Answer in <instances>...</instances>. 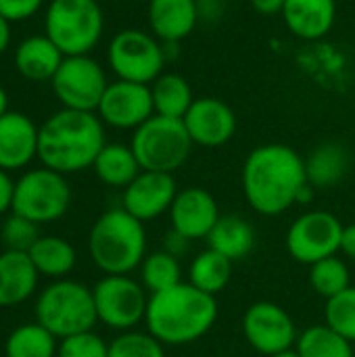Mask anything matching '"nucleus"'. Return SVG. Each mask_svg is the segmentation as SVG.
I'll return each instance as SVG.
<instances>
[{"label":"nucleus","mask_w":355,"mask_h":357,"mask_svg":"<svg viewBox=\"0 0 355 357\" xmlns=\"http://www.w3.org/2000/svg\"><path fill=\"white\" fill-rule=\"evenodd\" d=\"M243 195L259 215H280L291 209L310 184L305 159L287 144H262L253 149L241 174Z\"/></svg>","instance_id":"obj_1"},{"label":"nucleus","mask_w":355,"mask_h":357,"mask_svg":"<svg viewBox=\"0 0 355 357\" xmlns=\"http://www.w3.org/2000/svg\"><path fill=\"white\" fill-rule=\"evenodd\" d=\"M105 144V123L96 113L61 109L40 126L38 159L63 176L77 174L94 165Z\"/></svg>","instance_id":"obj_2"},{"label":"nucleus","mask_w":355,"mask_h":357,"mask_svg":"<svg viewBox=\"0 0 355 357\" xmlns=\"http://www.w3.org/2000/svg\"><path fill=\"white\" fill-rule=\"evenodd\" d=\"M220 314L218 299L180 282L167 291L149 297L144 326L165 347H182L203 339L216 324Z\"/></svg>","instance_id":"obj_3"},{"label":"nucleus","mask_w":355,"mask_h":357,"mask_svg":"<svg viewBox=\"0 0 355 357\" xmlns=\"http://www.w3.org/2000/svg\"><path fill=\"white\" fill-rule=\"evenodd\" d=\"M88 251L107 276L132 274L146 257V230L123 207L105 211L90 228Z\"/></svg>","instance_id":"obj_4"},{"label":"nucleus","mask_w":355,"mask_h":357,"mask_svg":"<svg viewBox=\"0 0 355 357\" xmlns=\"http://www.w3.org/2000/svg\"><path fill=\"white\" fill-rule=\"evenodd\" d=\"M105 31L98 0H50L44 13V33L65 56L90 54Z\"/></svg>","instance_id":"obj_5"},{"label":"nucleus","mask_w":355,"mask_h":357,"mask_svg":"<svg viewBox=\"0 0 355 357\" xmlns=\"http://www.w3.org/2000/svg\"><path fill=\"white\" fill-rule=\"evenodd\" d=\"M36 322L56 339L92 331L98 322L92 289L67 278L54 280L36 301Z\"/></svg>","instance_id":"obj_6"},{"label":"nucleus","mask_w":355,"mask_h":357,"mask_svg":"<svg viewBox=\"0 0 355 357\" xmlns=\"http://www.w3.org/2000/svg\"><path fill=\"white\" fill-rule=\"evenodd\" d=\"M130 146L144 172L174 174L188 161L195 144L182 119L153 115L134 130Z\"/></svg>","instance_id":"obj_7"},{"label":"nucleus","mask_w":355,"mask_h":357,"mask_svg":"<svg viewBox=\"0 0 355 357\" xmlns=\"http://www.w3.org/2000/svg\"><path fill=\"white\" fill-rule=\"evenodd\" d=\"M107 63L117 79L151 86L167 63L163 42L144 29L117 31L107 48Z\"/></svg>","instance_id":"obj_8"},{"label":"nucleus","mask_w":355,"mask_h":357,"mask_svg":"<svg viewBox=\"0 0 355 357\" xmlns=\"http://www.w3.org/2000/svg\"><path fill=\"white\" fill-rule=\"evenodd\" d=\"M71 205V186L67 178L54 169H29L15 182L13 213L31 220L33 224H48L61 220Z\"/></svg>","instance_id":"obj_9"},{"label":"nucleus","mask_w":355,"mask_h":357,"mask_svg":"<svg viewBox=\"0 0 355 357\" xmlns=\"http://www.w3.org/2000/svg\"><path fill=\"white\" fill-rule=\"evenodd\" d=\"M92 295L98 322L113 331H134L146 318L151 295L142 282L134 280L130 274L103 276L94 284Z\"/></svg>","instance_id":"obj_10"},{"label":"nucleus","mask_w":355,"mask_h":357,"mask_svg":"<svg viewBox=\"0 0 355 357\" xmlns=\"http://www.w3.org/2000/svg\"><path fill=\"white\" fill-rule=\"evenodd\" d=\"M109 86L103 65L90 54L65 56L50 79L52 94L63 109L96 113L100 98Z\"/></svg>","instance_id":"obj_11"},{"label":"nucleus","mask_w":355,"mask_h":357,"mask_svg":"<svg viewBox=\"0 0 355 357\" xmlns=\"http://www.w3.org/2000/svg\"><path fill=\"white\" fill-rule=\"evenodd\" d=\"M341 220L322 209L301 213L287 230L289 255L305 266H314L341 251Z\"/></svg>","instance_id":"obj_12"},{"label":"nucleus","mask_w":355,"mask_h":357,"mask_svg":"<svg viewBox=\"0 0 355 357\" xmlns=\"http://www.w3.org/2000/svg\"><path fill=\"white\" fill-rule=\"evenodd\" d=\"M243 335L249 347L270 357L295 349L299 333L285 307L272 301L251 303L243 316Z\"/></svg>","instance_id":"obj_13"},{"label":"nucleus","mask_w":355,"mask_h":357,"mask_svg":"<svg viewBox=\"0 0 355 357\" xmlns=\"http://www.w3.org/2000/svg\"><path fill=\"white\" fill-rule=\"evenodd\" d=\"M96 115L109 128L134 132L155 115L151 86L123 79L109 82L96 109Z\"/></svg>","instance_id":"obj_14"},{"label":"nucleus","mask_w":355,"mask_h":357,"mask_svg":"<svg viewBox=\"0 0 355 357\" xmlns=\"http://www.w3.org/2000/svg\"><path fill=\"white\" fill-rule=\"evenodd\" d=\"M176 195L178 184L172 174L142 169L134 182L123 188L121 207L144 224L161 218L163 213H169Z\"/></svg>","instance_id":"obj_15"},{"label":"nucleus","mask_w":355,"mask_h":357,"mask_svg":"<svg viewBox=\"0 0 355 357\" xmlns=\"http://www.w3.org/2000/svg\"><path fill=\"white\" fill-rule=\"evenodd\" d=\"M186 132L192 144L203 149H218L232 140L236 134V115L220 98L201 96L195 98L188 113L184 115Z\"/></svg>","instance_id":"obj_16"},{"label":"nucleus","mask_w":355,"mask_h":357,"mask_svg":"<svg viewBox=\"0 0 355 357\" xmlns=\"http://www.w3.org/2000/svg\"><path fill=\"white\" fill-rule=\"evenodd\" d=\"M220 207L216 197L199 186H190L178 190L172 207H169V222L172 230L184 234L190 243L201 241L211 234L213 226L220 222Z\"/></svg>","instance_id":"obj_17"},{"label":"nucleus","mask_w":355,"mask_h":357,"mask_svg":"<svg viewBox=\"0 0 355 357\" xmlns=\"http://www.w3.org/2000/svg\"><path fill=\"white\" fill-rule=\"evenodd\" d=\"M38 134L36 126L25 113L8 111L0 117V169L17 172L27 167L38 157Z\"/></svg>","instance_id":"obj_18"},{"label":"nucleus","mask_w":355,"mask_h":357,"mask_svg":"<svg viewBox=\"0 0 355 357\" xmlns=\"http://www.w3.org/2000/svg\"><path fill=\"white\" fill-rule=\"evenodd\" d=\"M287 29L305 42L326 38L337 21V0H287L282 8Z\"/></svg>","instance_id":"obj_19"},{"label":"nucleus","mask_w":355,"mask_h":357,"mask_svg":"<svg viewBox=\"0 0 355 357\" xmlns=\"http://www.w3.org/2000/svg\"><path fill=\"white\" fill-rule=\"evenodd\" d=\"M146 6L151 33L163 44H180L201 21L197 0H151Z\"/></svg>","instance_id":"obj_20"},{"label":"nucleus","mask_w":355,"mask_h":357,"mask_svg":"<svg viewBox=\"0 0 355 357\" xmlns=\"http://www.w3.org/2000/svg\"><path fill=\"white\" fill-rule=\"evenodd\" d=\"M65 54L56 48V44L46 36H29L19 42L13 54L15 69L27 82H50L61 67Z\"/></svg>","instance_id":"obj_21"},{"label":"nucleus","mask_w":355,"mask_h":357,"mask_svg":"<svg viewBox=\"0 0 355 357\" xmlns=\"http://www.w3.org/2000/svg\"><path fill=\"white\" fill-rule=\"evenodd\" d=\"M38 270L27 253H0V307H13L27 301L38 287Z\"/></svg>","instance_id":"obj_22"},{"label":"nucleus","mask_w":355,"mask_h":357,"mask_svg":"<svg viewBox=\"0 0 355 357\" xmlns=\"http://www.w3.org/2000/svg\"><path fill=\"white\" fill-rule=\"evenodd\" d=\"M209 249L222 253L232 264L245 259L255 249V230L241 215H222L207 236Z\"/></svg>","instance_id":"obj_23"},{"label":"nucleus","mask_w":355,"mask_h":357,"mask_svg":"<svg viewBox=\"0 0 355 357\" xmlns=\"http://www.w3.org/2000/svg\"><path fill=\"white\" fill-rule=\"evenodd\" d=\"M96 178L111 188H126L142 172L130 144L107 142L92 165Z\"/></svg>","instance_id":"obj_24"},{"label":"nucleus","mask_w":355,"mask_h":357,"mask_svg":"<svg viewBox=\"0 0 355 357\" xmlns=\"http://www.w3.org/2000/svg\"><path fill=\"white\" fill-rule=\"evenodd\" d=\"M349 167V153L337 142H324L305 157L308 182L314 188H331L341 182Z\"/></svg>","instance_id":"obj_25"},{"label":"nucleus","mask_w":355,"mask_h":357,"mask_svg":"<svg viewBox=\"0 0 355 357\" xmlns=\"http://www.w3.org/2000/svg\"><path fill=\"white\" fill-rule=\"evenodd\" d=\"M27 255L40 276L54 280L65 278L77 261L73 245L61 236H40L27 251Z\"/></svg>","instance_id":"obj_26"},{"label":"nucleus","mask_w":355,"mask_h":357,"mask_svg":"<svg viewBox=\"0 0 355 357\" xmlns=\"http://www.w3.org/2000/svg\"><path fill=\"white\" fill-rule=\"evenodd\" d=\"M153 105L155 115L172 117V119H184L190 105L195 102L192 88L180 73H161L153 84Z\"/></svg>","instance_id":"obj_27"},{"label":"nucleus","mask_w":355,"mask_h":357,"mask_svg":"<svg viewBox=\"0 0 355 357\" xmlns=\"http://www.w3.org/2000/svg\"><path fill=\"white\" fill-rule=\"evenodd\" d=\"M232 278V261L222 253L207 249L199 253L188 268V282L199 291L218 297Z\"/></svg>","instance_id":"obj_28"},{"label":"nucleus","mask_w":355,"mask_h":357,"mask_svg":"<svg viewBox=\"0 0 355 357\" xmlns=\"http://www.w3.org/2000/svg\"><path fill=\"white\" fill-rule=\"evenodd\" d=\"M56 337L38 322L15 328L4 341V357H56Z\"/></svg>","instance_id":"obj_29"},{"label":"nucleus","mask_w":355,"mask_h":357,"mask_svg":"<svg viewBox=\"0 0 355 357\" xmlns=\"http://www.w3.org/2000/svg\"><path fill=\"white\" fill-rule=\"evenodd\" d=\"M295 351L299 357H354V343L326 324H316L299 333Z\"/></svg>","instance_id":"obj_30"},{"label":"nucleus","mask_w":355,"mask_h":357,"mask_svg":"<svg viewBox=\"0 0 355 357\" xmlns=\"http://www.w3.org/2000/svg\"><path fill=\"white\" fill-rule=\"evenodd\" d=\"M140 282L149 291V295L167 291L182 282V266L180 259L169 255L167 251H153L146 253L144 261L140 264Z\"/></svg>","instance_id":"obj_31"},{"label":"nucleus","mask_w":355,"mask_h":357,"mask_svg":"<svg viewBox=\"0 0 355 357\" xmlns=\"http://www.w3.org/2000/svg\"><path fill=\"white\" fill-rule=\"evenodd\" d=\"M310 284L320 297L328 301L352 287V274L347 264L341 257L333 255L310 266Z\"/></svg>","instance_id":"obj_32"},{"label":"nucleus","mask_w":355,"mask_h":357,"mask_svg":"<svg viewBox=\"0 0 355 357\" xmlns=\"http://www.w3.org/2000/svg\"><path fill=\"white\" fill-rule=\"evenodd\" d=\"M109 357H165V345L149 331H126L109 343Z\"/></svg>","instance_id":"obj_33"},{"label":"nucleus","mask_w":355,"mask_h":357,"mask_svg":"<svg viewBox=\"0 0 355 357\" xmlns=\"http://www.w3.org/2000/svg\"><path fill=\"white\" fill-rule=\"evenodd\" d=\"M324 320L326 326L345 337L349 343H355V287H349L326 301Z\"/></svg>","instance_id":"obj_34"},{"label":"nucleus","mask_w":355,"mask_h":357,"mask_svg":"<svg viewBox=\"0 0 355 357\" xmlns=\"http://www.w3.org/2000/svg\"><path fill=\"white\" fill-rule=\"evenodd\" d=\"M0 238H2V245L6 247V251L27 253L33 247V243L40 238L38 224H33L31 220H27L23 215L10 213L0 228Z\"/></svg>","instance_id":"obj_35"},{"label":"nucleus","mask_w":355,"mask_h":357,"mask_svg":"<svg viewBox=\"0 0 355 357\" xmlns=\"http://www.w3.org/2000/svg\"><path fill=\"white\" fill-rule=\"evenodd\" d=\"M56 357H109V343H105L94 331H86L61 339Z\"/></svg>","instance_id":"obj_36"},{"label":"nucleus","mask_w":355,"mask_h":357,"mask_svg":"<svg viewBox=\"0 0 355 357\" xmlns=\"http://www.w3.org/2000/svg\"><path fill=\"white\" fill-rule=\"evenodd\" d=\"M42 6L44 0H0V15L10 23H19L31 19Z\"/></svg>","instance_id":"obj_37"},{"label":"nucleus","mask_w":355,"mask_h":357,"mask_svg":"<svg viewBox=\"0 0 355 357\" xmlns=\"http://www.w3.org/2000/svg\"><path fill=\"white\" fill-rule=\"evenodd\" d=\"M188 247H190V241L184 234L176 232V230H169L163 236V251H167L169 255H174L178 259H182L188 253Z\"/></svg>","instance_id":"obj_38"},{"label":"nucleus","mask_w":355,"mask_h":357,"mask_svg":"<svg viewBox=\"0 0 355 357\" xmlns=\"http://www.w3.org/2000/svg\"><path fill=\"white\" fill-rule=\"evenodd\" d=\"M197 6H199V19L207 21V23L218 21L224 15V8H226L224 0H197Z\"/></svg>","instance_id":"obj_39"},{"label":"nucleus","mask_w":355,"mask_h":357,"mask_svg":"<svg viewBox=\"0 0 355 357\" xmlns=\"http://www.w3.org/2000/svg\"><path fill=\"white\" fill-rule=\"evenodd\" d=\"M13 195H15V182L8 172L0 169V215L13 209Z\"/></svg>","instance_id":"obj_40"},{"label":"nucleus","mask_w":355,"mask_h":357,"mask_svg":"<svg viewBox=\"0 0 355 357\" xmlns=\"http://www.w3.org/2000/svg\"><path fill=\"white\" fill-rule=\"evenodd\" d=\"M253 10L264 15V17H272V15H280L285 8L287 0H249Z\"/></svg>","instance_id":"obj_41"},{"label":"nucleus","mask_w":355,"mask_h":357,"mask_svg":"<svg viewBox=\"0 0 355 357\" xmlns=\"http://www.w3.org/2000/svg\"><path fill=\"white\" fill-rule=\"evenodd\" d=\"M343 255H347L349 259L355 261V224L343 226V234H341V251Z\"/></svg>","instance_id":"obj_42"},{"label":"nucleus","mask_w":355,"mask_h":357,"mask_svg":"<svg viewBox=\"0 0 355 357\" xmlns=\"http://www.w3.org/2000/svg\"><path fill=\"white\" fill-rule=\"evenodd\" d=\"M10 21L0 15V54H4L10 46Z\"/></svg>","instance_id":"obj_43"},{"label":"nucleus","mask_w":355,"mask_h":357,"mask_svg":"<svg viewBox=\"0 0 355 357\" xmlns=\"http://www.w3.org/2000/svg\"><path fill=\"white\" fill-rule=\"evenodd\" d=\"M10 109H8V92L0 86V117L6 115Z\"/></svg>","instance_id":"obj_44"},{"label":"nucleus","mask_w":355,"mask_h":357,"mask_svg":"<svg viewBox=\"0 0 355 357\" xmlns=\"http://www.w3.org/2000/svg\"><path fill=\"white\" fill-rule=\"evenodd\" d=\"M270 357H299V356H297V351H295V349H289V351H282V354H276V356H270Z\"/></svg>","instance_id":"obj_45"},{"label":"nucleus","mask_w":355,"mask_h":357,"mask_svg":"<svg viewBox=\"0 0 355 357\" xmlns=\"http://www.w3.org/2000/svg\"><path fill=\"white\" fill-rule=\"evenodd\" d=\"M138 2H144V4H149V2H151V0H138Z\"/></svg>","instance_id":"obj_46"}]
</instances>
